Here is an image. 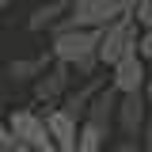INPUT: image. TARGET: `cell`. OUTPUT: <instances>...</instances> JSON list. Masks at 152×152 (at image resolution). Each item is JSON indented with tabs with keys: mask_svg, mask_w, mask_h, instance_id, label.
I'll return each mask as SVG.
<instances>
[{
	"mask_svg": "<svg viewBox=\"0 0 152 152\" xmlns=\"http://www.w3.org/2000/svg\"><path fill=\"white\" fill-rule=\"evenodd\" d=\"M137 53H141V61H145V65H152V27L137 34Z\"/></svg>",
	"mask_w": 152,
	"mask_h": 152,
	"instance_id": "obj_15",
	"label": "cell"
},
{
	"mask_svg": "<svg viewBox=\"0 0 152 152\" xmlns=\"http://www.w3.org/2000/svg\"><path fill=\"white\" fill-rule=\"evenodd\" d=\"M99 88H103V84H99V80H91L88 88H80V91H76V95H69L61 110L69 114V118H76V122H80V118H84V110H88V103H91V99H95V91H99Z\"/></svg>",
	"mask_w": 152,
	"mask_h": 152,
	"instance_id": "obj_13",
	"label": "cell"
},
{
	"mask_svg": "<svg viewBox=\"0 0 152 152\" xmlns=\"http://www.w3.org/2000/svg\"><path fill=\"white\" fill-rule=\"evenodd\" d=\"M0 148H4V152H12V148H15V137L8 133V122H4V118H0Z\"/></svg>",
	"mask_w": 152,
	"mask_h": 152,
	"instance_id": "obj_17",
	"label": "cell"
},
{
	"mask_svg": "<svg viewBox=\"0 0 152 152\" xmlns=\"http://www.w3.org/2000/svg\"><path fill=\"white\" fill-rule=\"evenodd\" d=\"M118 152H141V145H137V141H126V145H122Z\"/></svg>",
	"mask_w": 152,
	"mask_h": 152,
	"instance_id": "obj_19",
	"label": "cell"
},
{
	"mask_svg": "<svg viewBox=\"0 0 152 152\" xmlns=\"http://www.w3.org/2000/svg\"><path fill=\"white\" fill-rule=\"evenodd\" d=\"M148 103H145V95L141 91H126L118 95V107H114V126L126 133V141H137L141 129H145V122H148Z\"/></svg>",
	"mask_w": 152,
	"mask_h": 152,
	"instance_id": "obj_5",
	"label": "cell"
},
{
	"mask_svg": "<svg viewBox=\"0 0 152 152\" xmlns=\"http://www.w3.org/2000/svg\"><path fill=\"white\" fill-rule=\"evenodd\" d=\"M12 152H31V148H27V145H15V148H12Z\"/></svg>",
	"mask_w": 152,
	"mask_h": 152,
	"instance_id": "obj_20",
	"label": "cell"
},
{
	"mask_svg": "<svg viewBox=\"0 0 152 152\" xmlns=\"http://www.w3.org/2000/svg\"><path fill=\"white\" fill-rule=\"evenodd\" d=\"M69 72H72V69H69V65H61V61H57L53 69H46V72L34 80V99H38V103H53L57 95L65 91V84H69Z\"/></svg>",
	"mask_w": 152,
	"mask_h": 152,
	"instance_id": "obj_9",
	"label": "cell"
},
{
	"mask_svg": "<svg viewBox=\"0 0 152 152\" xmlns=\"http://www.w3.org/2000/svg\"><path fill=\"white\" fill-rule=\"evenodd\" d=\"M95 46H99V31H84V27H65V31H53V50L50 53L69 65L76 72L91 76L99 57H95Z\"/></svg>",
	"mask_w": 152,
	"mask_h": 152,
	"instance_id": "obj_1",
	"label": "cell"
},
{
	"mask_svg": "<svg viewBox=\"0 0 152 152\" xmlns=\"http://www.w3.org/2000/svg\"><path fill=\"white\" fill-rule=\"evenodd\" d=\"M145 76H148V65L141 61V53L133 50V53L126 57H118L110 65V88L118 95H126V91H141L145 88Z\"/></svg>",
	"mask_w": 152,
	"mask_h": 152,
	"instance_id": "obj_6",
	"label": "cell"
},
{
	"mask_svg": "<svg viewBox=\"0 0 152 152\" xmlns=\"http://www.w3.org/2000/svg\"><path fill=\"white\" fill-rule=\"evenodd\" d=\"M8 133L15 137V145H27L31 152H57L53 141H50L46 122H42L34 110H15L12 122H8Z\"/></svg>",
	"mask_w": 152,
	"mask_h": 152,
	"instance_id": "obj_4",
	"label": "cell"
},
{
	"mask_svg": "<svg viewBox=\"0 0 152 152\" xmlns=\"http://www.w3.org/2000/svg\"><path fill=\"white\" fill-rule=\"evenodd\" d=\"M76 152H107V133L95 129L91 122L76 126Z\"/></svg>",
	"mask_w": 152,
	"mask_h": 152,
	"instance_id": "obj_12",
	"label": "cell"
},
{
	"mask_svg": "<svg viewBox=\"0 0 152 152\" xmlns=\"http://www.w3.org/2000/svg\"><path fill=\"white\" fill-rule=\"evenodd\" d=\"M137 34H141V27L133 23V15H118L114 23H107L99 31V46H95L99 65H114L118 57L133 53L137 50Z\"/></svg>",
	"mask_w": 152,
	"mask_h": 152,
	"instance_id": "obj_3",
	"label": "cell"
},
{
	"mask_svg": "<svg viewBox=\"0 0 152 152\" xmlns=\"http://www.w3.org/2000/svg\"><path fill=\"white\" fill-rule=\"evenodd\" d=\"M114 107H118V91H114V88H99L80 122H91L95 129H103L107 137H110V129H114Z\"/></svg>",
	"mask_w": 152,
	"mask_h": 152,
	"instance_id": "obj_7",
	"label": "cell"
},
{
	"mask_svg": "<svg viewBox=\"0 0 152 152\" xmlns=\"http://www.w3.org/2000/svg\"><path fill=\"white\" fill-rule=\"evenodd\" d=\"M129 15H133V23H137L141 31H148L152 27V0H133Z\"/></svg>",
	"mask_w": 152,
	"mask_h": 152,
	"instance_id": "obj_14",
	"label": "cell"
},
{
	"mask_svg": "<svg viewBox=\"0 0 152 152\" xmlns=\"http://www.w3.org/2000/svg\"><path fill=\"white\" fill-rule=\"evenodd\" d=\"M65 12H69V0H46V4H38L34 12H31V19H27V27L31 31H53L57 23L65 19Z\"/></svg>",
	"mask_w": 152,
	"mask_h": 152,
	"instance_id": "obj_10",
	"label": "cell"
},
{
	"mask_svg": "<svg viewBox=\"0 0 152 152\" xmlns=\"http://www.w3.org/2000/svg\"><path fill=\"white\" fill-rule=\"evenodd\" d=\"M141 152H152V114H148V122H145V129H141Z\"/></svg>",
	"mask_w": 152,
	"mask_h": 152,
	"instance_id": "obj_16",
	"label": "cell"
},
{
	"mask_svg": "<svg viewBox=\"0 0 152 152\" xmlns=\"http://www.w3.org/2000/svg\"><path fill=\"white\" fill-rule=\"evenodd\" d=\"M141 95H145V103H148V110H152V69H148V76H145V88H141Z\"/></svg>",
	"mask_w": 152,
	"mask_h": 152,
	"instance_id": "obj_18",
	"label": "cell"
},
{
	"mask_svg": "<svg viewBox=\"0 0 152 152\" xmlns=\"http://www.w3.org/2000/svg\"><path fill=\"white\" fill-rule=\"evenodd\" d=\"M46 122V129H50V141H53L57 152H76V118H69V114L61 110V107H53V110L42 118Z\"/></svg>",
	"mask_w": 152,
	"mask_h": 152,
	"instance_id": "obj_8",
	"label": "cell"
},
{
	"mask_svg": "<svg viewBox=\"0 0 152 152\" xmlns=\"http://www.w3.org/2000/svg\"><path fill=\"white\" fill-rule=\"evenodd\" d=\"M133 0H72L65 19L57 23L53 31H65V27H84V31H103L107 23H114L118 15H129Z\"/></svg>",
	"mask_w": 152,
	"mask_h": 152,
	"instance_id": "obj_2",
	"label": "cell"
},
{
	"mask_svg": "<svg viewBox=\"0 0 152 152\" xmlns=\"http://www.w3.org/2000/svg\"><path fill=\"white\" fill-rule=\"evenodd\" d=\"M0 8H8V0H0Z\"/></svg>",
	"mask_w": 152,
	"mask_h": 152,
	"instance_id": "obj_21",
	"label": "cell"
},
{
	"mask_svg": "<svg viewBox=\"0 0 152 152\" xmlns=\"http://www.w3.org/2000/svg\"><path fill=\"white\" fill-rule=\"evenodd\" d=\"M50 69V53H42V57H19V61H12V80H38V76Z\"/></svg>",
	"mask_w": 152,
	"mask_h": 152,
	"instance_id": "obj_11",
	"label": "cell"
}]
</instances>
